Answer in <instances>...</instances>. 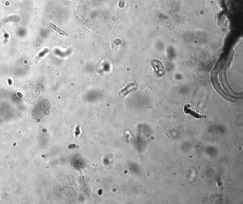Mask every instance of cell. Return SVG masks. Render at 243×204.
<instances>
[{
  "mask_svg": "<svg viewBox=\"0 0 243 204\" xmlns=\"http://www.w3.org/2000/svg\"><path fill=\"white\" fill-rule=\"evenodd\" d=\"M184 112L186 113L190 114L192 117L196 118H199L203 117V116L202 115H200V114L196 112V111H194L193 109H191V107L189 105L186 106L185 108H184Z\"/></svg>",
  "mask_w": 243,
  "mask_h": 204,
  "instance_id": "cell-1",
  "label": "cell"
},
{
  "mask_svg": "<svg viewBox=\"0 0 243 204\" xmlns=\"http://www.w3.org/2000/svg\"><path fill=\"white\" fill-rule=\"evenodd\" d=\"M49 25L50 27H51L54 31L57 32V33L59 34V35H63V36H68V34L67 33V32L63 30V29H61L59 27L57 26L56 25H54V23L52 22H50L49 23Z\"/></svg>",
  "mask_w": 243,
  "mask_h": 204,
  "instance_id": "cell-2",
  "label": "cell"
}]
</instances>
